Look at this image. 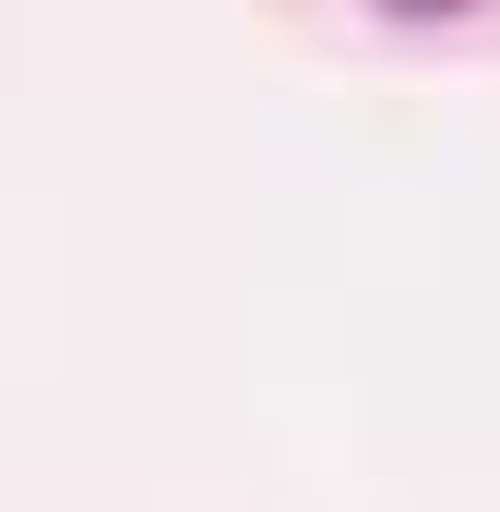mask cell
Instances as JSON below:
<instances>
[{
    "mask_svg": "<svg viewBox=\"0 0 500 512\" xmlns=\"http://www.w3.org/2000/svg\"><path fill=\"white\" fill-rule=\"evenodd\" d=\"M381 12H465V0H381Z\"/></svg>",
    "mask_w": 500,
    "mask_h": 512,
    "instance_id": "6da1fadb",
    "label": "cell"
}]
</instances>
